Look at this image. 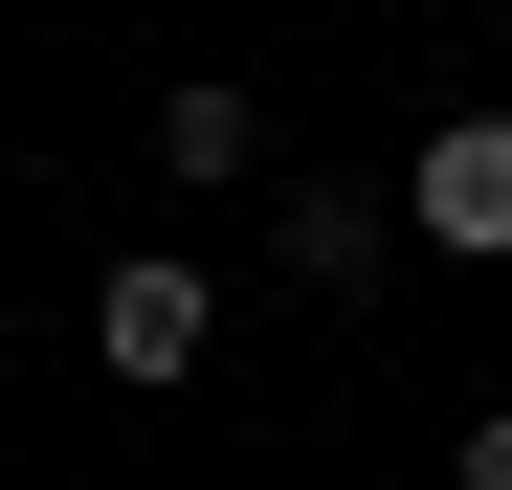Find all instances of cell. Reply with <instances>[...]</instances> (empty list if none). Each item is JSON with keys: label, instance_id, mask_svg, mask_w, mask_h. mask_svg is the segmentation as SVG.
<instances>
[{"label": "cell", "instance_id": "277c9868", "mask_svg": "<svg viewBox=\"0 0 512 490\" xmlns=\"http://www.w3.org/2000/svg\"><path fill=\"white\" fill-rule=\"evenodd\" d=\"M245 156H268L245 90H156V179H245Z\"/></svg>", "mask_w": 512, "mask_h": 490}, {"label": "cell", "instance_id": "6da1fadb", "mask_svg": "<svg viewBox=\"0 0 512 490\" xmlns=\"http://www.w3.org/2000/svg\"><path fill=\"white\" fill-rule=\"evenodd\" d=\"M223 357V290L179 268V245H134V268H90V379H134V401H179Z\"/></svg>", "mask_w": 512, "mask_h": 490}, {"label": "cell", "instance_id": "7a4b0ae2", "mask_svg": "<svg viewBox=\"0 0 512 490\" xmlns=\"http://www.w3.org/2000/svg\"><path fill=\"white\" fill-rule=\"evenodd\" d=\"M401 223L446 245V268H512V112H446L401 156Z\"/></svg>", "mask_w": 512, "mask_h": 490}, {"label": "cell", "instance_id": "5b68a950", "mask_svg": "<svg viewBox=\"0 0 512 490\" xmlns=\"http://www.w3.org/2000/svg\"><path fill=\"white\" fill-rule=\"evenodd\" d=\"M446 490H512V401H490V424H468V446H446Z\"/></svg>", "mask_w": 512, "mask_h": 490}, {"label": "cell", "instance_id": "3957f363", "mask_svg": "<svg viewBox=\"0 0 512 490\" xmlns=\"http://www.w3.org/2000/svg\"><path fill=\"white\" fill-rule=\"evenodd\" d=\"M379 223H401V201H357V179H290V201H268L290 290H357V268H379Z\"/></svg>", "mask_w": 512, "mask_h": 490}]
</instances>
